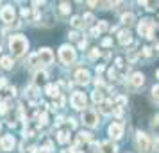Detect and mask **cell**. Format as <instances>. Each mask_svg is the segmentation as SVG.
I'll return each instance as SVG.
<instances>
[{
    "mask_svg": "<svg viewBox=\"0 0 159 153\" xmlns=\"http://www.w3.org/2000/svg\"><path fill=\"white\" fill-rule=\"evenodd\" d=\"M22 15L23 16H29V9H22Z\"/></svg>",
    "mask_w": 159,
    "mask_h": 153,
    "instance_id": "obj_45",
    "label": "cell"
},
{
    "mask_svg": "<svg viewBox=\"0 0 159 153\" xmlns=\"http://www.w3.org/2000/svg\"><path fill=\"white\" fill-rule=\"evenodd\" d=\"M47 95L48 96H59V89L56 86H47Z\"/></svg>",
    "mask_w": 159,
    "mask_h": 153,
    "instance_id": "obj_20",
    "label": "cell"
},
{
    "mask_svg": "<svg viewBox=\"0 0 159 153\" xmlns=\"http://www.w3.org/2000/svg\"><path fill=\"white\" fill-rule=\"evenodd\" d=\"M6 110H7V105H6V103H0V112H2V114H4V112H6Z\"/></svg>",
    "mask_w": 159,
    "mask_h": 153,
    "instance_id": "obj_38",
    "label": "cell"
},
{
    "mask_svg": "<svg viewBox=\"0 0 159 153\" xmlns=\"http://www.w3.org/2000/svg\"><path fill=\"white\" fill-rule=\"evenodd\" d=\"M72 25L73 27H82V20H80V16H73L72 18Z\"/></svg>",
    "mask_w": 159,
    "mask_h": 153,
    "instance_id": "obj_26",
    "label": "cell"
},
{
    "mask_svg": "<svg viewBox=\"0 0 159 153\" xmlns=\"http://www.w3.org/2000/svg\"><path fill=\"white\" fill-rule=\"evenodd\" d=\"M118 41H120V45H129L130 41H132L129 30H120V34H118Z\"/></svg>",
    "mask_w": 159,
    "mask_h": 153,
    "instance_id": "obj_13",
    "label": "cell"
},
{
    "mask_svg": "<svg viewBox=\"0 0 159 153\" xmlns=\"http://www.w3.org/2000/svg\"><path fill=\"white\" fill-rule=\"evenodd\" d=\"M104 71V66H97V73H102Z\"/></svg>",
    "mask_w": 159,
    "mask_h": 153,
    "instance_id": "obj_46",
    "label": "cell"
},
{
    "mask_svg": "<svg viewBox=\"0 0 159 153\" xmlns=\"http://www.w3.org/2000/svg\"><path fill=\"white\" fill-rule=\"evenodd\" d=\"M70 103H72V107L73 109H77V110H82L84 107H86V95L84 93H73L72 98H70Z\"/></svg>",
    "mask_w": 159,
    "mask_h": 153,
    "instance_id": "obj_7",
    "label": "cell"
},
{
    "mask_svg": "<svg viewBox=\"0 0 159 153\" xmlns=\"http://www.w3.org/2000/svg\"><path fill=\"white\" fill-rule=\"evenodd\" d=\"M0 18H2V22H6V23L13 22V20H15V9H13V6H6V7H2V11H0Z\"/></svg>",
    "mask_w": 159,
    "mask_h": 153,
    "instance_id": "obj_8",
    "label": "cell"
},
{
    "mask_svg": "<svg viewBox=\"0 0 159 153\" xmlns=\"http://www.w3.org/2000/svg\"><path fill=\"white\" fill-rule=\"evenodd\" d=\"M80 20H84V22H82V25H91V23H93V15H89V13H88V15H84V18H80Z\"/></svg>",
    "mask_w": 159,
    "mask_h": 153,
    "instance_id": "obj_24",
    "label": "cell"
},
{
    "mask_svg": "<svg viewBox=\"0 0 159 153\" xmlns=\"http://www.w3.org/2000/svg\"><path fill=\"white\" fill-rule=\"evenodd\" d=\"M95 84H97V87H102V86H104V80L98 77V79H95Z\"/></svg>",
    "mask_w": 159,
    "mask_h": 153,
    "instance_id": "obj_34",
    "label": "cell"
},
{
    "mask_svg": "<svg viewBox=\"0 0 159 153\" xmlns=\"http://www.w3.org/2000/svg\"><path fill=\"white\" fill-rule=\"evenodd\" d=\"M59 59H61V62L66 66H70L75 61V50H73L70 45H63L61 48H59Z\"/></svg>",
    "mask_w": 159,
    "mask_h": 153,
    "instance_id": "obj_3",
    "label": "cell"
},
{
    "mask_svg": "<svg viewBox=\"0 0 159 153\" xmlns=\"http://www.w3.org/2000/svg\"><path fill=\"white\" fill-rule=\"evenodd\" d=\"M109 77H111V79H116V71L115 70H109Z\"/></svg>",
    "mask_w": 159,
    "mask_h": 153,
    "instance_id": "obj_41",
    "label": "cell"
},
{
    "mask_svg": "<svg viewBox=\"0 0 159 153\" xmlns=\"http://www.w3.org/2000/svg\"><path fill=\"white\" fill-rule=\"evenodd\" d=\"M86 46H88V43H86V41H79V48H80V50H84Z\"/></svg>",
    "mask_w": 159,
    "mask_h": 153,
    "instance_id": "obj_39",
    "label": "cell"
},
{
    "mask_svg": "<svg viewBox=\"0 0 159 153\" xmlns=\"http://www.w3.org/2000/svg\"><path fill=\"white\" fill-rule=\"evenodd\" d=\"M30 153H39V150H38L36 146H32V148H30Z\"/></svg>",
    "mask_w": 159,
    "mask_h": 153,
    "instance_id": "obj_43",
    "label": "cell"
},
{
    "mask_svg": "<svg viewBox=\"0 0 159 153\" xmlns=\"http://www.w3.org/2000/svg\"><path fill=\"white\" fill-rule=\"evenodd\" d=\"M29 48V41L22 36V34H15L9 37V50L13 53V57H20L23 55Z\"/></svg>",
    "mask_w": 159,
    "mask_h": 153,
    "instance_id": "obj_1",
    "label": "cell"
},
{
    "mask_svg": "<svg viewBox=\"0 0 159 153\" xmlns=\"http://www.w3.org/2000/svg\"><path fill=\"white\" fill-rule=\"evenodd\" d=\"M0 148H2L4 151L13 150V148H15V137H13V135H4V137L0 139Z\"/></svg>",
    "mask_w": 159,
    "mask_h": 153,
    "instance_id": "obj_10",
    "label": "cell"
},
{
    "mask_svg": "<svg viewBox=\"0 0 159 153\" xmlns=\"http://www.w3.org/2000/svg\"><path fill=\"white\" fill-rule=\"evenodd\" d=\"M68 121H70V126H72V128H77V121H75V119H72V117H70Z\"/></svg>",
    "mask_w": 159,
    "mask_h": 153,
    "instance_id": "obj_37",
    "label": "cell"
},
{
    "mask_svg": "<svg viewBox=\"0 0 159 153\" xmlns=\"http://www.w3.org/2000/svg\"><path fill=\"white\" fill-rule=\"evenodd\" d=\"M134 20H136V18H134V15H132V13H125V15H122V23H123V25H127V27H129V25H132V23H134Z\"/></svg>",
    "mask_w": 159,
    "mask_h": 153,
    "instance_id": "obj_15",
    "label": "cell"
},
{
    "mask_svg": "<svg viewBox=\"0 0 159 153\" xmlns=\"http://www.w3.org/2000/svg\"><path fill=\"white\" fill-rule=\"evenodd\" d=\"M75 82L86 86L88 82H89V71H88V70H79V71L75 73Z\"/></svg>",
    "mask_w": 159,
    "mask_h": 153,
    "instance_id": "obj_11",
    "label": "cell"
},
{
    "mask_svg": "<svg viewBox=\"0 0 159 153\" xmlns=\"http://www.w3.org/2000/svg\"><path fill=\"white\" fill-rule=\"evenodd\" d=\"M36 64H39V61H38L36 53H32V55L29 57V66H36Z\"/></svg>",
    "mask_w": 159,
    "mask_h": 153,
    "instance_id": "obj_27",
    "label": "cell"
},
{
    "mask_svg": "<svg viewBox=\"0 0 159 153\" xmlns=\"http://www.w3.org/2000/svg\"><path fill=\"white\" fill-rule=\"evenodd\" d=\"M123 135V125L122 123H113L109 126V137L111 139H122Z\"/></svg>",
    "mask_w": 159,
    "mask_h": 153,
    "instance_id": "obj_9",
    "label": "cell"
},
{
    "mask_svg": "<svg viewBox=\"0 0 159 153\" xmlns=\"http://www.w3.org/2000/svg\"><path fill=\"white\" fill-rule=\"evenodd\" d=\"M145 84V75L143 73H134L132 77H130V86H134V87H141Z\"/></svg>",
    "mask_w": 159,
    "mask_h": 153,
    "instance_id": "obj_12",
    "label": "cell"
},
{
    "mask_svg": "<svg viewBox=\"0 0 159 153\" xmlns=\"http://www.w3.org/2000/svg\"><path fill=\"white\" fill-rule=\"evenodd\" d=\"M97 30H98V32L107 30V22H106V20H100V22H98V27H97Z\"/></svg>",
    "mask_w": 159,
    "mask_h": 153,
    "instance_id": "obj_25",
    "label": "cell"
},
{
    "mask_svg": "<svg viewBox=\"0 0 159 153\" xmlns=\"http://www.w3.org/2000/svg\"><path fill=\"white\" fill-rule=\"evenodd\" d=\"M143 6H147V9H150V11H154V9L157 7V4L156 2H141Z\"/></svg>",
    "mask_w": 159,
    "mask_h": 153,
    "instance_id": "obj_29",
    "label": "cell"
},
{
    "mask_svg": "<svg viewBox=\"0 0 159 153\" xmlns=\"http://www.w3.org/2000/svg\"><path fill=\"white\" fill-rule=\"evenodd\" d=\"M63 153H73V150H63Z\"/></svg>",
    "mask_w": 159,
    "mask_h": 153,
    "instance_id": "obj_47",
    "label": "cell"
},
{
    "mask_svg": "<svg viewBox=\"0 0 159 153\" xmlns=\"http://www.w3.org/2000/svg\"><path fill=\"white\" fill-rule=\"evenodd\" d=\"M113 109H115V107H113V103H111V102H102L100 103L102 114H111V112H113Z\"/></svg>",
    "mask_w": 159,
    "mask_h": 153,
    "instance_id": "obj_16",
    "label": "cell"
},
{
    "mask_svg": "<svg viewBox=\"0 0 159 153\" xmlns=\"http://www.w3.org/2000/svg\"><path fill=\"white\" fill-rule=\"evenodd\" d=\"M59 7H61V13H63V15H68V13L72 11V4H70V2H61Z\"/></svg>",
    "mask_w": 159,
    "mask_h": 153,
    "instance_id": "obj_18",
    "label": "cell"
},
{
    "mask_svg": "<svg viewBox=\"0 0 159 153\" xmlns=\"http://www.w3.org/2000/svg\"><path fill=\"white\" fill-rule=\"evenodd\" d=\"M89 34H91V36H98L100 32H98V30H97V27H95V29H91V30H89Z\"/></svg>",
    "mask_w": 159,
    "mask_h": 153,
    "instance_id": "obj_40",
    "label": "cell"
},
{
    "mask_svg": "<svg viewBox=\"0 0 159 153\" xmlns=\"http://www.w3.org/2000/svg\"><path fill=\"white\" fill-rule=\"evenodd\" d=\"M82 123L89 126V128H95L98 126V114L95 109H84L82 110Z\"/></svg>",
    "mask_w": 159,
    "mask_h": 153,
    "instance_id": "obj_4",
    "label": "cell"
},
{
    "mask_svg": "<svg viewBox=\"0 0 159 153\" xmlns=\"http://www.w3.org/2000/svg\"><path fill=\"white\" fill-rule=\"evenodd\" d=\"M57 141L61 142V144H65V142H68V132H59L57 134Z\"/></svg>",
    "mask_w": 159,
    "mask_h": 153,
    "instance_id": "obj_22",
    "label": "cell"
},
{
    "mask_svg": "<svg viewBox=\"0 0 159 153\" xmlns=\"http://www.w3.org/2000/svg\"><path fill=\"white\" fill-rule=\"evenodd\" d=\"M116 66H118V68H122V66H123V61H122V59H116Z\"/></svg>",
    "mask_w": 159,
    "mask_h": 153,
    "instance_id": "obj_42",
    "label": "cell"
},
{
    "mask_svg": "<svg viewBox=\"0 0 159 153\" xmlns=\"http://www.w3.org/2000/svg\"><path fill=\"white\" fill-rule=\"evenodd\" d=\"M136 146L139 150V153H148V150H150V139H148V135L145 132H138L136 134Z\"/></svg>",
    "mask_w": 159,
    "mask_h": 153,
    "instance_id": "obj_5",
    "label": "cell"
},
{
    "mask_svg": "<svg viewBox=\"0 0 159 153\" xmlns=\"http://www.w3.org/2000/svg\"><path fill=\"white\" fill-rule=\"evenodd\" d=\"M125 102H127V98H125V96H120V98L116 100V103H118V107H120V105H123Z\"/></svg>",
    "mask_w": 159,
    "mask_h": 153,
    "instance_id": "obj_32",
    "label": "cell"
},
{
    "mask_svg": "<svg viewBox=\"0 0 159 153\" xmlns=\"http://www.w3.org/2000/svg\"><path fill=\"white\" fill-rule=\"evenodd\" d=\"M0 66L4 70H11L13 68V57H2L0 59Z\"/></svg>",
    "mask_w": 159,
    "mask_h": 153,
    "instance_id": "obj_17",
    "label": "cell"
},
{
    "mask_svg": "<svg viewBox=\"0 0 159 153\" xmlns=\"http://www.w3.org/2000/svg\"><path fill=\"white\" fill-rule=\"evenodd\" d=\"M111 43H113V41H111V39H109V37H106V39H104V41H102V45H104V46H111Z\"/></svg>",
    "mask_w": 159,
    "mask_h": 153,
    "instance_id": "obj_36",
    "label": "cell"
},
{
    "mask_svg": "<svg viewBox=\"0 0 159 153\" xmlns=\"http://www.w3.org/2000/svg\"><path fill=\"white\" fill-rule=\"evenodd\" d=\"M79 141H86V142H89V141H91V134H89V132H80L79 134Z\"/></svg>",
    "mask_w": 159,
    "mask_h": 153,
    "instance_id": "obj_23",
    "label": "cell"
},
{
    "mask_svg": "<svg viewBox=\"0 0 159 153\" xmlns=\"http://www.w3.org/2000/svg\"><path fill=\"white\" fill-rule=\"evenodd\" d=\"M102 153H116V146L111 141H106L102 142Z\"/></svg>",
    "mask_w": 159,
    "mask_h": 153,
    "instance_id": "obj_14",
    "label": "cell"
},
{
    "mask_svg": "<svg viewBox=\"0 0 159 153\" xmlns=\"http://www.w3.org/2000/svg\"><path fill=\"white\" fill-rule=\"evenodd\" d=\"M39 123H41V125H45V123H47V114H45V112L41 114V116H39Z\"/></svg>",
    "mask_w": 159,
    "mask_h": 153,
    "instance_id": "obj_35",
    "label": "cell"
},
{
    "mask_svg": "<svg viewBox=\"0 0 159 153\" xmlns=\"http://www.w3.org/2000/svg\"><path fill=\"white\" fill-rule=\"evenodd\" d=\"M143 55H145V57H150V55H152V48H150V46H145V48H143Z\"/></svg>",
    "mask_w": 159,
    "mask_h": 153,
    "instance_id": "obj_31",
    "label": "cell"
},
{
    "mask_svg": "<svg viewBox=\"0 0 159 153\" xmlns=\"http://www.w3.org/2000/svg\"><path fill=\"white\" fill-rule=\"evenodd\" d=\"M91 98H93L95 103H102V100H104V96H102V93L97 89V91H93V95H91Z\"/></svg>",
    "mask_w": 159,
    "mask_h": 153,
    "instance_id": "obj_21",
    "label": "cell"
},
{
    "mask_svg": "<svg viewBox=\"0 0 159 153\" xmlns=\"http://www.w3.org/2000/svg\"><path fill=\"white\" fill-rule=\"evenodd\" d=\"M68 36H70V39H79V32H75V30H73V32H70Z\"/></svg>",
    "mask_w": 159,
    "mask_h": 153,
    "instance_id": "obj_33",
    "label": "cell"
},
{
    "mask_svg": "<svg viewBox=\"0 0 159 153\" xmlns=\"http://www.w3.org/2000/svg\"><path fill=\"white\" fill-rule=\"evenodd\" d=\"M45 80H47V73L45 71H38L36 77H34V82H36V84H43Z\"/></svg>",
    "mask_w": 159,
    "mask_h": 153,
    "instance_id": "obj_19",
    "label": "cell"
},
{
    "mask_svg": "<svg viewBox=\"0 0 159 153\" xmlns=\"http://www.w3.org/2000/svg\"><path fill=\"white\" fill-rule=\"evenodd\" d=\"M61 123H63V117L59 116V117H57V119H56V125H57V126H59V125H61Z\"/></svg>",
    "mask_w": 159,
    "mask_h": 153,
    "instance_id": "obj_44",
    "label": "cell"
},
{
    "mask_svg": "<svg viewBox=\"0 0 159 153\" xmlns=\"http://www.w3.org/2000/svg\"><path fill=\"white\" fill-rule=\"evenodd\" d=\"M36 55H38L39 64L48 66V64H52V62H54V53H52L50 48H39V52H38Z\"/></svg>",
    "mask_w": 159,
    "mask_h": 153,
    "instance_id": "obj_6",
    "label": "cell"
},
{
    "mask_svg": "<svg viewBox=\"0 0 159 153\" xmlns=\"http://www.w3.org/2000/svg\"><path fill=\"white\" fill-rule=\"evenodd\" d=\"M89 57H91V59L100 57V50H98V48H91V52H89Z\"/></svg>",
    "mask_w": 159,
    "mask_h": 153,
    "instance_id": "obj_28",
    "label": "cell"
},
{
    "mask_svg": "<svg viewBox=\"0 0 159 153\" xmlns=\"http://www.w3.org/2000/svg\"><path fill=\"white\" fill-rule=\"evenodd\" d=\"M157 91H159V87H157V84H156V86L152 87V98H154L156 102H157Z\"/></svg>",
    "mask_w": 159,
    "mask_h": 153,
    "instance_id": "obj_30",
    "label": "cell"
},
{
    "mask_svg": "<svg viewBox=\"0 0 159 153\" xmlns=\"http://www.w3.org/2000/svg\"><path fill=\"white\" fill-rule=\"evenodd\" d=\"M157 29V23H154L150 20V18H145V20H141L139 22V25H138V32H139V36L143 37H154L152 34H154V30Z\"/></svg>",
    "mask_w": 159,
    "mask_h": 153,
    "instance_id": "obj_2",
    "label": "cell"
},
{
    "mask_svg": "<svg viewBox=\"0 0 159 153\" xmlns=\"http://www.w3.org/2000/svg\"><path fill=\"white\" fill-rule=\"evenodd\" d=\"M0 128H2V125H0Z\"/></svg>",
    "mask_w": 159,
    "mask_h": 153,
    "instance_id": "obj_48",
    "label": "cell"
}]
</instances>
